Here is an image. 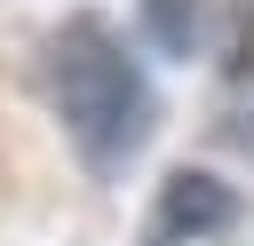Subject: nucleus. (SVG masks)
Segmentation results:
<instances>
[{"label": "nucleus", "instance_id": "1", "mask_svg": "<svg viewBox=\"0 0 254 246\" xmlns=\"http://www.w3.org/2000/svg\"><path fill=\"white\" fill-rule=\"evenodd\" d=\"M48 103L95 175H119L151 135V87L103 16H71L48 40Z\"/></svg>", "mask_w": 254, "mask_h": 246}, {"label": "nucleus", "instance_id": "2", "mask_svg": "<svg viewBox=\"0 0 254 246\" xmlns=\"http://www.w3.org/2000/svg\"><path fill=\"white\" fill-rule=\"evenodd\" d=\"M246 206H238V190L230 183H214V175H167V190H159V206H151V246H198V238H214V230H230Z\"/></svg>", "mask_w": 254, "mask_h": 246}, {"label": "nucleus", "instance_id": "3", "mask_svg": "<svg viewBox=\"0 0 254 246\" xmlns=\"http://www.w3.org/2000/svg\"><path fill=\"white\" fill-rule=\"evenodd\" d=\"M214 8H222V0H143V32H151L167 56H190Z\"/></svg>", "mask_w": 254, "mask_h": 246}, {"label": "nucleus", "instance_id": "4", "mask_svg": "<svg viewBox=\"0 0 254 246\" xmlns=\"http://www.w3.org/2000/svg\"><path fill=\"white\" fill-rule=\"evenodd\" d=\"M222 63L230 79H254V0H222Z\"/></svg>", "mask_w": 254, "mask_h": 246}]
</instances>
